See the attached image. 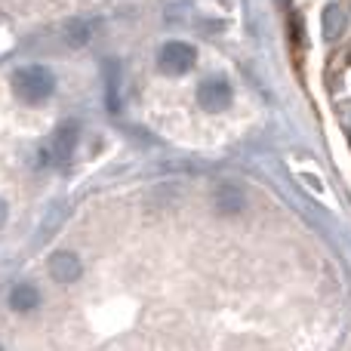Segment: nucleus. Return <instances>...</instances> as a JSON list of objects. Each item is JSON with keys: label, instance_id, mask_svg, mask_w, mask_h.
<instances>
[{"label": "nucleus", "instance_id": "obj_7", "mask_svg": "<svg viewBox=\"0 0 351 351\" xmlns=\"http://www.w3.org/2000/svg\"><path fill=\"white\" fill-rule=\"evenodd\" d=\"M216 206L219 213H225V216H231V213H237L243 206V194L237 191L234 185H222L216 191Z\"/></svg>", "mask_w": 351, "mask_h": 351}, {"label": "nucleus", "instance_id": "obj_1", "mask_svg": "<svg viewBox=\"0 0 351 351\" xmlns=\"http://www.w3.org/2000/svg\"><path fill=\"white\" fill-rule=\"evenodd\" d=\"M12 90H16V96L22 99L25 105H40L53 96L56 77L49 68L28 65V68H19V71L12 74Z\"/></svg>", "mask_w": 351, "mask_h": 351}, {"label": "nucleus", "instance_id": "obj_4", "mask_svg": "<svg viewBox=\"0 0 351 351\" xmlns=\"http://www.w3.org/2000/svg\"><path fill=\"white\" fill-rule=\"evenodd\" d=\"M80 259L74 253H53V259H49V274H53V280H62V284H71V280L80 278Z\"/></svg>", "mask_w": 351, "mask_h": 351}, {"label": "nucleus", "instance_id": "obj_3", "mask_svg": "<svg viewBox=\"0 0 351 351\" xmlns=\"http://www.w3.org/2000/svg\"><path fill=\"white\" fill-rule=\"evenodd\" d=\"M231 99H234V93H231V84L225 77H210L197 86V105L206 111H225Z\"/></svg>", "mask_w": 351, "mask_h": 351}, {"label": "nucleus", "instance_id": "obj_2", "mask_svg": "<svg viewBox=\"0 0 351 351\" xmlns=\"http://www.w3.org/2000/svg\"><path fill=\"white\" fill-rule=\"evenodd\" d=\"M194 47H188V43H182V40H170V43H164L160 47V53H158V68L164 74H170V77H179V74H185L188 68L194 65Z\"/></svg>", "mask_w": 351, "mask_h": 351}, {"label": "nucleus", "instance_id": "obj_9", "mask_svg": "<svg viewBox=\"0 0 351 351\" xmlns=\"http://www.w3.org/2000/svg\"><path fill=\"white\" fill-rule=\"evenodd\" d=\"M324 31H327L330 40H333L339 31H346V16H342L339 6H330V10L324 12Z\"/></svg>", "mask_w": 351, "mask_h": 351}, {"label": "nucleus", "instance_id": "obj_5", "mask_svg": "<svg viewBox=\"0 0 351 351\" xmlns=\"http://www.w3.org/2000/svg\"><path fill=\"white\" fill-rule=\"evenodd\" d=\"M74 145H77V127H74V123H65V127L56 133V142H53L56 164H65V160L74 154Z\"/></svg>", "mask_w": 351, "mask_h": 351}, {"label": "nucleus", "instance_id": "obj_10", "mask_svg": "<svg viewBox=\"0 0 351 351\" xmlns=\"http://www.w3.org/2000/svg\"><path fill=\"white\" fill-rule=\"evenodd\" d=\"M6 213H10V210H6V204L0 200V228H3V222H6Z\"/></svg>", "mask_w": 351, "mask_h": 351}, {"label": "nucleus", "instance_id": "obj_8", "mask_svg": "<svg viewBox=\"0 0 351 351\" xmlns=\"http://www.w3.org/2000/svg\"><path fill=\"white\" fill-rule=\"evenodd\" d=\"M90 22H84V19H71V22L65 25V40L71 43V47H84V43H90Z\"/></svg>", "mask_w": 351, "mask_h": 351}, {"label": "nucleus", "instance_id": "obj_6", "mask_svg": "<svg viewBox=\"0 0 351 351\" xmlns=\"http://www.w3.org/2000/svg\"><path fill=\"white\" fill-rule=\"evenodd\" d=\"M10 305L16 311H34L37 305H40V293H37V287H31V284H16L10 293Z\"/></svg>", "mask_w": 351, "mask_h": 351}]
</instances>
